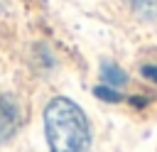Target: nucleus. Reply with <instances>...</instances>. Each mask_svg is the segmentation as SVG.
Instances as JSON below:
<instances>
[{"instance_id":"1","label":"nucleus","mask_w":157,"mask_h":152,"mask_svg":"<svg viewBox=\"0 0 157 152\" xmlns=\"http://www.w3.org/2000/svg\"><path fill=\"white\" fill-rule=\"evenodd\" d=\"M44 132L49 152H88L91 125L86 113L64 96H56L44 108Z\"/></svg>"},{"instance_id":"2","label":"nucleus","mask_w":157,"mask_h":152,"mask_svg":"<svg viewBox=\"0 0 157 152\" xmlns=\"http://www.w3.org/2000/svg\"><path fill=\"white\" fill-rule=\"evenodd\" d=\"M20 123H22L20 103L15 101V96L0 93V142L12 140L15 132L20 130Z\"/></svg>"},{"instance_id":"3","label":"nucleus","mask_w":157,"mask_h":152,"mask_svg":"<svg viewBox=\"0 0 157 152\" xmlns=\"http://www.w3.org/2000/svg\"><path fill=\"white\" fill-rule=\"evenodd\" d=\"M101 78H103V86L115 88V91L128 83V74H125L118 64H113V61H103V66H101Z\"/></svg>"},{"instance_id":"4","label":"nucleus","mask_w":157,"mask_h":152,"mask_svg":"<svg viewBox=\"0 0 157 152\" xmlns=\"http://www.w3.org/2000/svg\"><path fill=\"white\" fill-rule=\"evenodd\" d=\"M130 7L142 22L157 20V0H130Z\"/></svg>"},{"instance_id":"5","label":"nucleus","mask_w":157,"mask_h":152,"mask_svg":"<svg viewBox=\"0 0 157 152\" xmlns=\"http://www.w3.org/2000/svg\"><path fill=\"white\" fill-rule=\"evenodd\" d=\"M96 96L103 98V101H120L123 98L115 88H108V86H96Z\"/></svg>"},{"instance_id":"6","label":"nucleus","mask_w":157,"mask_h":152,"mask_svg":"<svg viewBox=\"0 0 157 152\" xmlns=\"http://www.w3.org/2000/svg\"><path fill=\"white\" fill-rule=\"evenodd\" d=\"M142 76L157 83V66H155V64H145V66H142Z\"/></svg>"}]
</instances>
